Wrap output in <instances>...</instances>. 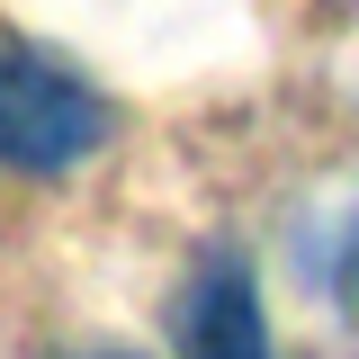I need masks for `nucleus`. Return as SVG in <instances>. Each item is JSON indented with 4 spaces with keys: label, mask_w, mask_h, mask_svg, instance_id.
I'll return each instance as SVG.
<instances>
[{
    "label": "nucleus",
    "mask_w": 359,
    "mask_h": 359,
    "mask_svg": "<svg viewBox=\"0 0 359 359\" xmlns=\"http://www.w3.org/2000/svg\"><path fill=\"white\" fill-rule=\"evenodd\" d=\"M180 351L189 359H269V323H261V297H252L243 261L198 269V287L180 297Z\"/></svg>",
    "instance_id": "f03ea898"
},
{
    "label": "nucleus",
    "mask_w": 359,
    "mask_h": 359,
    "mask_svg": "<svg viewBox=\"0 0 359 359\" xmlns=\"http://www.w3.org/2000/svg\"><path fill=\"white\" fill-rule=\"evenodd\" d=\"M81 359H135V351H81Z\"/></svg>",
    "instance_id": "7ed1b4c3"
},
{
    "label": "nucleus",
    "mask_w": 359,
    "mask_h": 359,
    "mask_svg": "<svg viewBox=\"0 0 359 359\" xmlns=\"http://www.w3.org/2000/svg\"><path fill=\"white\" fill-rule=\"evenodd\" d=\"M99 144H108V99L27 36H0V171L54 180Z\"/></svg>",
    "instance_id": "f257e3e1"
}]
</instances>
